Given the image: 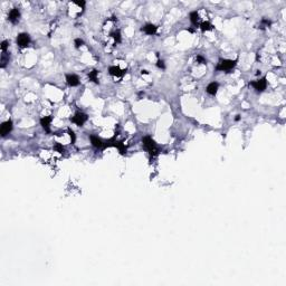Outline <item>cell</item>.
Segmentation results:
<instances>
[{
    "label": "cell",
    "mask_w": 286,
    "mask_h": 286,
    "mask_svg": "<svg viewBox=\"0 0 286 286\" xmlns=\"http://www.w3.org/2000/svg\"><path fill=\"white\" fill-rule=\"evenodd\" d=\"M142 142H143V145H144V148L147 149L148 151H149V153H150L152 157L157 156V154L159 153V149L157 148L156 142L151 139V136H149V135L144 136V138L142 139Z\"/></svg>",
    "instance_id": "obj_1"
},
{
    "label": "cell",
    "mask_w": 286,
    "mask_h": 286,
    "mask_svg": "<svg viewBox=\"0 0 286 286\" xmlns=\"http://www.w3.org/2000/svg\"><path fill=\"white\" fill-rule=\"evenodd\" d=\"M236 63L237 61H229V59H222V61H220V63L216 66V70H225V72H227V70H233L234 67L236 66Z\"/></svg>",
    "instance_id": "obj_2"
},
{
    "label": "cell",
    "mask_w": 286,
    "mask_h": 286,
    "mask_svg": "<svg viewBox=\"0 0 286 286\" xmlns=\"http://www.w3.org/2000/svg\"><path fill=\"white\" fill-rule=\"evenodd\" d=\"M70 120H72V122H74L75 124L82 126V125L87 121V115L85 113H82V112H77Z\"/></svg>",
    "instance_id": "obj_3"
},
{
    "label": "cell",
    "mask_w": 286,
    "mask_h": 286,
    "mask_svg": "<svg viewBox=\"0 0 286 286\" xmlns=\"http://www.w3.org/2000/svg\"><path fill=\"white\" fill-rule=\"evenodd\" d=\"M30 43V38L28 34H19L17 37V44L19 45L20 47H27Z\"/></svg>",
    "instance_id": "obj_4"
},
{
    "label": "cell",
    "mask_w": 286,
    "mask_h": 286,
    "mask_svg": "<svg viewBox=\"0 0 286 286\" xmlns=\"http://www.w3.org/2000/svg\"><path fill=\"white\" fill-rule=\"evenodd\" d=\"M250 85H252V86H253L254 89H256V91L261 92V91H264V89H266V86H267L266 78H261V79H259V81L252 82V83H250Z\"/></svg>",
    "instance_id": "obj_5"
},
{
    "label": "cell",
    "mask_w": 286,
    "mask_h": 286,
    "mask_svg": "<svg viewBox=\"0 0 286 286\" xmlns=\"http://www.w3.org/2000/svg\"><path fill=\"white\" fill-rule=\"evenodd\" d=\"M11 130H12V122L11 121L3 122L0 126V134H1V136H6L7 134H9Z\"/></svg>",
    "instance_id": "obj_6"
},
{
    "label": "cell",
    "mask_w": 286,
    "mask_h": 286,
    "mask_svg": "<svg viewBox=\"0 0 286 286\" xmlns=\"http://www.w3.org/2000/svg\"><path fill=\"white\" fill-rule=\"evenodd\" d=\"M19 18H20V12L17 8H14L10 12H9L8 19L10 20L12 24H16V22L19 20Z\"/></svg>",
    "instance_id": "obj_7"
},
{
    "label": "cell",
    "mask_w": 286,
    "mask_h": 286,
    "mask_svg": "<svg viewBox=\"0 0 286 286\" xmlns=\"http://www.w3.org/2000/svg\"><path fill=\"white\" fill-rule=\"evenodd\" d=\"M66 81L67 84L70 86H77L79 84V78H78L77 75H74V74H70V75L66 76Z\"/></svg>",
    "instance_id": "obj_8"
},
{
    "label": "cell",
    "mask_w": 286,
    "mask_h": 286,
    "mask_svg": "<svg viewBox=\"0 0 286 286\" xmlns=\"http://www.w3.org/2000/svg\"><path fill=\"white\" fill-rule=\"evenodd\" d=\"M108 73L111 74L112 76H117V77H122L125 74V70H122L121 68L116 66H111L108 68Z\"/></svg>",
    "instance_id": "obj_9"
},
{
    "label": "cell",
    "mask_w": 286,
    "mask_h": 286,
    "mask_svg": "<svg viewBox=\"0 0 286 286\" xmlns=\"http://www.w3.org/2000/svg\"><path fill=\"white\" fill-rule=\"evenodd\" d=\"M50 122H52V116H45L40 120V124H42V126L44 128V130L46 131L47 133L50 132V129H49Z\"/></svg>",
    "instance_id": "obj_10"
},
{
    "label": "cell",
    "mask_w": 286,
    "mask_h": 286,
    "mask_svg": "<svg viewBox=\"0 0 286 286\" xmlns=\"http://www.w3.org/2000/svg\"><path fill=\"white\" fill-rule=\"evenodd\" d=\"M142 30L144 31L145 34H148V35H154L157 33V27L152 24H148L144 27H142Z\"/></svg>",
    "instance_id": "obj_11"
},
{
    "label": "cell",
    "mask_w": 286,
    "mask_h": 286,
    "mask_svg": "<svg viewBox=\"0 0 286 286\" xmlns=\"http://www.w3.org/2000/svg\"><path fill=\"white\" fill-rule=\"evenodd\" d=\"M206 91H207V93H208V94L215 95L217 93V91H218V83H215V82L210 83L208 86H207Z\"/></svg>",
    "instance_id": "obj_12"
},
{
    "label": "cell",
    "mask_w": 286,
    "mask_h": 286,
    "mask_svg": "<svg viewBox=\"0 0 286 286\" xmlns=\"http://www.w3.org/2000/svg\"><path fill=\"white\" fill-rule=\"evenodd\" d=\"M91 142L95 148H104V143L102 142V140L96 135H91Z\"/></svg>",
    "instance_id": "obj_13"
},
{
    "label": "cell",
    "mask_w": 286,
    "mask_h": 286,
    "mask_svg": "<svg viewBox=\"0 0 286 286\" xmlns=\"http://www.w3.org/2000/svg\"><path fill=\"white\" fill-rule=\"evenodd\" d=\"M198 19H199V15H198V12L197 11H192L191 14H190V20H191V22L193 24V25H197Z\"/></svg>",
    "instance_id": "obj_14"
},
{
    "label": "cell",
    "mask_w": 286,
    "mask_h": 286,
    "mask_svg": "<svg viewBox=\"0 0 286 286\" xmlns=\"http://www.w3.org/2000/svg\"><path fill=\"white\" fill-rule=\"evenodd\" d=\"M8 61H9V56L6 55V53H3L2 56H1V61H0V63H1V65H0V66H1V68H5L6 64H7Z\"/></svg>",
    "instance_id": "obj_15"
},
{
    "label": "cell",
    "mask_w": 286,
    "mask_h": 286,
    "mask_svg": "<svg viewBox=\"0 0 286 286\" xmlns=\"http://www.w3.org/2000/svg\"><path fill=\"white\" fill-rule=\"evenodd\" d=\"M97 74H98V72H97L96 70H92V72L89 73V78L92 79L94 83H98V79H97Z\"/></svg>",
    "instance_id": "obj_16"
},
{
    "label": "cell",
    "mask_w": 286,
    "mask_h": 286,
    "mask_svg": "<svg viewBox=\"0 0 286 286\" xmlns=\"http://www.w3.org/2000/svg\"><path fill=\"white\" fill-rule=\"evenodd\" d=\"M112 37H113L114 40H115V44L121 43V34H120V31H115V33H113L112 34Z\"/></svg>",
    "instance_id": "obj_17"
},
{
    "label": "cell",
    "mask_w": 286,
    "mask_h": 286,
    "mask_svg": "<svg viewBox=\"0 0 286 286\" xmlns=\"http://www.w3.org/2000/svg\"><path fill=\"white\" fill-rule=\"evenodd\" d=\"M200 28H201V30H202V31L209 30V29H211V25L209 24L208 21H205V22H202V24L200 25Z\"/></svg>",
    "instance_id": "obj_18"
},
{
    "label": "cell",
    "mask_w": 286,
    "mask_h": 286,
    "mask_svg": "<svg viewBox=\"0 0 286 286\" xmlns=\"http://www.w3.org/2000/svg\"><path fill=\"white\" fill-rule=\"evenodd\" d=\"M54 149H55V150L57 151V152L61 153V154H63V153L65 152L64 147H63L61 144H59V143H55V145H54Z\"/></svg>",
    "instance_id": "obj_19"
},
{
    "label": "cell",
    "mask_w": 286,
    "mask_h": 286,
    "mask_svg": "<svg viewBox=\"0 0 286 286\" xmlns=\"http://www.w3.org/2000/svg\"><path fill=\"white\" fill-rule=\"evenodd\" d=\"M68 134L70 135V140H72V144H74V143H75V140H76L75 134H74V132H73L72 130H68Z\"/></svg>",
    "instance_id": "obj_20"
},
{
    "label": "cell",
    "mask_w": 286,
    "mask_h": 286,
    "mask_svg": "<svg viewBox=\"0 0 286 286\" xmlns=\"http://www.w3.org/2000/svg\"><path fill=\"white\" fill-rule=\"evenodd\" d=\"M7 47H8V42H7V40H3V42L1 43V50H2L3 53H6Z\"/></svg>",
    "instance_id": "obj_21"
},
{
    "label": "cell",
    "mask_w": 286,
    "mask_h": 286,
    "mask_svg": "<svg viewBox=\"0 0 286 286\" xmlns=\"http://www.w3.org/2000/svg\"><path fill=\"white\" fill-rule=\"evenodd\" d=\"M83 44H84V42L82 40V39H76V40H75V46L77 48L79 47V46H82Z\"/></svg>",
    "instance_id": "obj_22"
},
{
    "label": "cell",
    "mask_w": 286,
    "mask_h": 286,
    "mask_svg": "<svg viewBox=\"0 0 286 286\" xmlns=\"http://www.w3.org/2000/svg\"><path fill=\"white\" fill-rule=\"evenodd\" d=\"M157 66H158L159 68H162V70H164V67H166L162 61H158V64H157Z\"/></svg>",
    "instance_id": "obj_23"
},
{
    "label": "cell",
    "mask_w": 286,
    "mask_h": 286,
    "mask_svg": "<svg viewBox=\"0 0 286 286\" xmlns=\"http://www.w3.org/2000/svg\"><path fill=\"white\" fill-rule=\"evenodd\" d=\"M197 61H199V63H201V64H205L206 61L203 59V57H201V56H197Z\"/></svg>",
    "instance_id": "obj_24"
},
{
    "label": "cell",
    "mask_w": 286,
    "mask_h": 286,
    "mask_svg": "<svg viewBox=\"0 0 286 286\" xmlns=\"http://www.w3.org/2000/svg\"><path fill=\"white\" fill-rule=\"evenodd\" d=\"M75 3L77 6H79V7H82V8H83L84 6H85V1H75Z\"/></svg>",
    "instance_id": "obj_25"
}]
</instances>
